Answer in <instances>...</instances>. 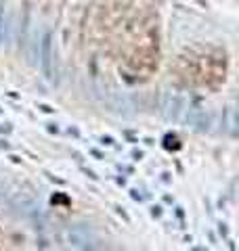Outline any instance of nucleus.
Returning <instances> with one entry per match:
<instances>
[{
    "mask_svg": "<svg viewBox=\"0 0 239 251\" xmlns=\"http://www.w3.org/2000/svg\"><path fill=\"white\" fill-rule=\"evenodd\" d=\"M229 54L218 44H195L182 50L174 63V77L187 88L218 90L227 82Z\"/></svg>",
    "mask_w": 239,
    "mask_h": 251,
    "instance_id": "obj_1",
    "label": "nucleus"
},
{
    "mask_svg": "<svg viewBox=\"0 0 239 251\" xmlns=\"http://www.w3.org/2000/svg\"><path fill=\"white\" fill-rule=\"evenodd\" d=\"M162 44L157 17H145L134 25L120 63V75L128 84H145L157 72Z\"/></svg>",
    "mask_w": 239,
    "mask_h": 251,
    "instance_id": "obj_2",
    "label": "nucleus"
}]
</instances>
